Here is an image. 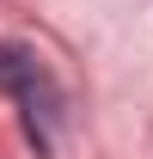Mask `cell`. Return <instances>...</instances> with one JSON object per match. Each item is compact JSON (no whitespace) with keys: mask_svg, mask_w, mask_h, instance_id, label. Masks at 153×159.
<instances>
[{"mask_svg":"<svg viewBox=\"0 0 153 159\" xmlns=\"http://www.w3.org/2000/svg\"><path fill=\"white\" fill-rule=\"evenodd\" d=\"M0 92L25 110V129H31V141H37V153H49L55 122H61V86H55V74L43 67L37 49L0 43Z\"/></svg>","mask_w":153,"mask_h":159,"instance_id":"cell-1","label":"cell"}]
</instances>
